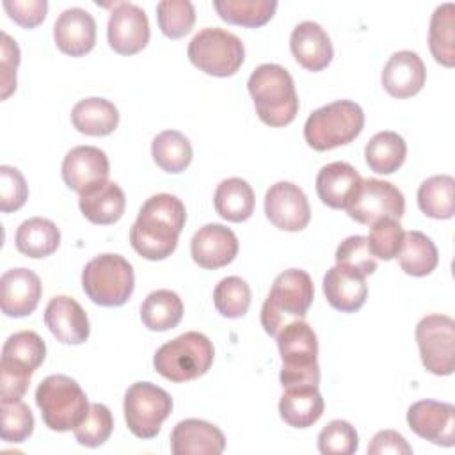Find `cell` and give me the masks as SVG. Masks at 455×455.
Instances as JSON below:
<instances>
[{
  "label": "cell",
  "instance_id": "obj_1",
  "mask_svg": "<svg viewBox=\"0 0 455 455\" xmlns=\"http://www.w3.org/2000/svg\"><path fill=\"white\" fill-rule=\"evenodd\" d=\"M185 220L187 212L180 197L155 194L140 206L130 229V243L149 261L165 259L174 252Z\"/></svg>",
  "mask_w": 455,
  "mask_h": 455
},
{
  "label": "cell",
  "instance_id": "obj_2",
  "mask_svg": "<svg viewBox=\"0 0 455 455\" xmlns=\"http://www.w3.org/2000/svg\"><path fill=\"white\" fill-rule=\"evenodd\" d=\"M258 117L272 126L290 124L299 112V98L291 75L279 64L258 66L247 82Z\"/></svg>",
  "mask_w": 455,
  "mask_h": 455
},
{
  "label": "cell",
  "instance_id": "obj_3",
  "mask_svg": "<svg viewBox=\"0 0 455 455\" xmlns=\"http://www.w3.org/2000/svg\"><path fill=\"white\" fill-rule=\"evenodd\" d=\"M315 286L306 270L288 268L281 272L263 302L261 325L268 336L277 332L290 322L304 320L313 302Z\"/></svg>",
  "mask_w": 455,
  "mask_h": 455
},
{
  "label": "cell",
  "instance_id": "obj_4",
  "mask_svg": "<svg viewBox=\"0 0 455 455\" xmlns=\"http://www.w3.org/2000/svg\"><path fill=\"white\" fill-rule=\"evenodd\" d=\"M46 345L34 331H20L7 338L0 361V402L21 400L32 373L43 364Z\"/></svg>",
  "mask_w": 455,
  "mask_h": 455
},
{
  "label": "cell",
  "instance_id": "obj_5",
  "mask_svg": "<svg viewBox=\"0 0 455 455\" xmlns=\"http://www.w3.org/2000/svg\"><path fill=\"white\" fill-rule=\"evenodd\" d=\"M275 338L283 359V368L279 373L281 386H318V339L313 327L304 320H295L286 323Z\"/></svg>",
  "mask_w": 455,
  "mask_h": 455
},
{
  "label": "cell",
  "instance_id": "obj_6",
  "mask_svg": "<svg viewBox=\"0 0 455 455\" xmlns=\"http://www.w3.org/2000/svg\"><path fill=\"white\" fill-rule=\"evenodd\" d=\"M364 126L363 108L350 100L327 103L309 114L304 124V139L316 151H329L350 144Z\"/></svg>",
  "mask_w": 455,
  "mask_h": 455
},
{
  "label": "cell",
  "instance_id": "obj_7",
  "mask_svg": "<svg viewBox=\"0 0 455 455\" xmlns=\"http://www.w3.org/2000/svg\"><path fill=\"white\" fill-rule=\"evenodd\" d=\"M36 403L50 430H75L87 416L89 402L80 384L68 375H48L36 389Z\"/></svg>",
  "mask_w": 455,
  "mask_h": 455
},
{
  "label": "cell",
  "instance_id": "obj_8",
  "mask_svg": "<svg viewBox=\"0 0 455 455\" xmlns=\"http://www.w3.org/2000/svg\"><path fill=\"white\" fill-rule=\"evenodd\" d=\"M213 357L215 350L208 336L190 331L164 343L153 357V366L171 382H187L204 375Z\"/></svg>",
  "mask_w": 455,
  "mask_h": 455
},
{
  "label": "cell",
  "instance_id": "obj_9",
  "mask_svg": "<svg viewBox=\"0 0 455 455\" xmlns=\"http://www.w3.org/2000/svg\"><path fill=\"white\" fill-rule=\"evenodd\" d=\"M133 267L121 254L105 252L92 258L82 270L85 295L100 306H123L133 293Z\"/></svg>",
  "mask_w": 455,
  "mask_h": 455
},
{
  "label": "cell",
  "instance_id": "obj_10",
  "mask_svg": "<svg viewBox=\"0 0 455 455\" xmlns=\"http://www.w3.org/2000/svg\"><path fill=\"white\" fill-rule=\"evenodd\" d=\"M188 59L203 73L212 76H233L245 59L243 43L233 32L219 27L199 30L188 44Z\"/></svg>",
  "mask_w": 455,
  "mask_h": 455
},
{
  "label": "cell",
  "instance_id": "obj_11",
  "mask_svg": "<svg viewBox=\"0 0 455 455\" xmlns=\"http://www.w3.org/2000/svg\"><path fill=\"white\" fill-rule=\"evenodd\" d=\"M123 409L130 432L139 439H153L172 411V398L156 384L135 382L124 393Z\"/></svg>",
  "mask_w": 455,
  "mask_h": 455
},
{
  "label": "cell",
  "instance_id": "obj_12",
  "mask_svg": "<svg viewBox=\"0 0 455 455\" xmlns=\"http://www.w3.org/2000/svg\"><path fill=\"white\" fill-rule=\"evenodd\" d=\"M416 343L421 363L434 375H451L455 370V320L446 315H427L416 325Z\"/></svg>",
  "mask_w": 455,
  "mask_h": 455
},
{
  "label": "cell",
  "instance_id": "obj_13",
  "mask_svg": "<svg viewBox=\"0 0 455 455\" xmlns=\"http://www.w3.org/2000/svg\"><path fill=\"white\" fill-rule=\"evenodd\" d=\"M345 210L355 222L371 226L379 219L400 220L405 212V199L400 188H396L393 183L366 178Z\"/></svg>",
  "mask_w": 455,
  "mask_h": 455
},
{
  "label": "cell",
  "instance_id": "obj_14",
  "mask_svg": "<svg viewBox=\"0 0 455 455\" xmlns=\"http://www.w3.org/2000/svg\"><path fill=\"white\" fill-rule=\"evenodd\" d=\"M265 215L283 231H302L311 219V208L302 188L291 181H277L265 194Z\"/></svg>",
  "mask_w": 455,
  "mask_h": 455
},
{
  "label": "cell",
  "instance_id": "obj_15",
  "mask_svg": "<svg viewBox=\"0 0 455 455\" xmlns=\"http://www.w3.org/2000/svg\"><path fill=\"white\" fill-rule=\"evenodd\" d=\"M107 39L110 48L121 55L144 50L149 41V21L144 9L130 2L116 4L108 18Z\"/></svg>",
  "mask_w": 455,
  "mask_h": 455
},
{
  "label": "cell",
  "instance_id": "obj_16",
  "mask_svg": "<svg viewBox=\"0 0 455 455\" xmlns=\"http://www.w3.org/2000/svg\"><path fill=\"white\" fill-rule=\"evenodd\" d=\"M407 423L414 434L434 444H455V407L448 402H414L407 411Z\"/></svg>",
  "mask_w": 455,
  "mask_h": 455
},
{
  "label": "cell",
  "instance_id": "obj_17",
  "mask_svg": "<svg viewBox=\"0 0 455 455\" xmlns=\"http://www.w3.org/2000/svg\"><path fill=\"white\" fill-rule=\"evenodd\" d=\"M108 156L94 146H76L62 160V180L78 196L108 181Z\"/></svg>",
  "mask_w": 455,
  "mask_h": 455
},
{
  "label": "cell",
  "instance_id": "obj_18",
  "mask_svg": "<svg viewBox=\"0 0 455 455\" xmlns=\"http://www.w3.org/2000/svg\"><path fill=\"white\" fill-rule=\"evenodd\" d=\"M190 254L201 268H222L236 258L238 238L222 224H206L194 233L190 240Z\"/></svg>",
  "mask_w": 455,
  "mask_h": 455
},
{
  "label": "cell",
  "instance_id": "obj_19",
  "mask_svg": "<svg viewBox=\"0 0 455 455\" xmlns=\"http://www.w3.org/2000/svg\"><path fill=\"white\" fill-rule=\"evenodd\" d=\"M43 284L37 274L18 267L4 272L0 279V307L5 316L21 318L30 315L41 299Z\"/></svg>",
  "mask_w": 455,
  "mask_h": 455
},
{
  "label": "cell",
  "instance_id": "obj_20",
  "mask_svg": "<svg viewBox=\"0 0 455 455\" xmlns=\"http://www.w3.org/2000/svg\"><path fill=\"white\" fill-rule=\"evenodd\" d=\"M53 39L62 53L82 57L96 44V21L82 7L66 9L55 20Z\"/></svg>",
  "mask_w": 455,
  "mask_h": 455
},
{
  "label": "cell",
  "instance_id": "obj_21",
  "mask_svg": "<svg viewBox=\"0 0 455 455\" xmlns=\"http://www.w3.org/2000/svg\"><path fill=\"white\" fill-rule=\"evenodd\" d=\"M44 323L57 341L64 345H80L89 338L91 327L84 307L68 295L50 299L44 309Z\"/></svg>",
  "mask_w": 455,
  "mask_h": 455
},
{
  "label": "cell",
  "instance_id": "obj_22",
  "mask_svg": "<svg viewBox=\"0 0 455 455\" xmlns=\"http://www.w3.org/2000/svg\"><path fill=\"white\" fill-rule=\"evenodd\" d=\"M380 80L387 94L403 100L418 94L423 89L427 69L416 52L400 50L395 52L384 64Z\"/></svg>",
  "mask_w": 455,
  "mask_h": 455
},
{
  "label": "cell",
  "instance_id": "obj_23",
  "mask_svg": "<svg viewBox=\"0 0 455 455\" xmlns=\"http://www.w3.org/2000/svg\"><path fill=\"white\" fill-rule=\"evenodd\" d=\"M224 448L222 430L204 419H183L171 432V451L174 455H220Z\"/></svg>",
  "mask_w": 455,
  "mask_h": 455
},
{
  "label": "cell",
  "instance_id": "obj_24",
  "mask_svg": "<svg viewBox=\"0 0 455 455\" xmlns=\"http://www.w3.org/2000/svg\"><path fill=\"white\" fill-rule=\"evenodd\" d=\"M290 50L295 60L307 71H322L332 60V43L329 34L316 21L299 23L290 36Z\"/></svg>",
  "mask_w": 455,
  "mask_h": 455
},
{
  "label": "cell",
  "instance_id": "obj_25",
  "mask_svg": "<svg viewBox=\"0 0 455 455\" xmlns=\"http://www.w3.org/2000/svg\"><path fill=\"white\" fill-rule=\"evenodd\" d=\"M363 183L361 174L347 162H331L316 176V194L323 204L345 210Z\"/></svg>",
  "mask_w": 455,
  "mask_h": 455
},
{
  "label": "cell",
  "instance_id": "obj_26",
  "mask_svg": "<svg viewBox=\"0 0 455 455\" xmlns=\"http://www.w3.org/2000/svg\"><path fill=\"white\" fill-rule=\"evenodd\" d=\"M323 293L334 309L341 313H354L366 302L368 286L363 274L336 263L323 275Z\"/></svg>",
  "mask_w": 455,
  "mask_h": 455
},
{
  "label": "cell",
  "instance_id": "obj_27",
  "mask_svg": "<svg viewBox=\"0 0 455 455\" xmlns=\"http://www.w3.org/2000/svg\"><path fill=\"white\" fill-rule=\"evenodd\" d=\"M279 414L293 428H307L323 414V398L318 386L284 387L279 400Z\"/></svg>",
  "mask_w": 455,
  "mask_h": 455
},
{
  "label": "cell",
  "instance_id": "obj_28",
  "mask_svg": "<svg viewBox=\"0 0 455 455\" xmlns=\"http://www.w3.org/2000/svg\"><path fill=\"white\" fill-rule=\"evenodd\" d=\"M80 212L87 220L100 226H108L117 222L126 208V197L123 188L116 181H105L92 190L80 194L78 197Z\"/></svg>",
  "mask_w": 455,
  "mask_h": 455
},
{
  "label": "cell",
  "instance_id": "obj_29",
  "mask_svg": "<svg viewBox=\"0 0 455 455\" xmlns=\"http://www.w3.org/2000/svg\"><path fill=\"white\" fill-rule=\"evenodd\" d=\"M73 126L85 135L103 137L110 135L119 124L117 107L105 98H85L80 100L71 110Z\"/></svg>",
  "mask_w": 455,
  "mask_h": 455
},
{
  "label": "cell",
  "instance_id": "obj_30",
  "mask_svg": "<svg viewBox=\"0 0 455 455\" xmlns=\"http://www.w3.org/2000/svg\"><path fill=\"white\" fill-rule=\"evenodd\" d=\"M16 249L28 258L39 259L53 254L60 245V231L50 219L32 217L16 229Z\"/></svg>",
  "mask_w": 455,
  "mask_h": 455
},
{
  "label": "cell",
  "instance_id": "obj_31",
  "mask_svg": "<svg viewBox=\"0 0 455 455\" xmlns=\"http://www.w3.org/2000/svg\"><path fill=\"white\" fill-rule=\"evenodd\" d=\"M213 204L217 213L229 222H243L254 212V190L242 178H228L217 185Z\"/></svg>",
  "mask_w": 455,
  "mask_h": 455
},
{
  "label": "cell",
  "instance_id": "obj_32",
  "mask_svg": "<svg viewBox=\"0 0 455 455\" xmlns=\"http://www.w3.org/2000/svg\"><path fill=\"white\" fill-rule=\"evenodd\" d=\"M402 270L412 277H425L432 274L439 263L435 243L421 231H405L398 252Z\"/></svg>",
  "mask_w": 455,
  "mask_h": 455
},
{
  "label": "cell",
  "instance_id": "obj_33",
  "mask_svg": "<svg viewBox=\"0 0 455 455\" xmlns=\"http://www.w3.org/2000/svg\"><path fill=\"white\" fill-rule=\"evenodd\" d=\"M405 156L407 144L403 137L389 130L375 133L364 148L366 164L377 174H393L402 167Z\"/></svg>",
  "mask_w": 455,
  "mask_h": 455
},
{
  "label": "cell",
  "instance_id": "obj_34",
  "mask_svg": "<svg viewBox=\"0 0 455 455\" xmlns=\"http://www.w3.org/2000/svg\"><path fill=\"white\" fill-rule=\"evenodd\" d=\"M183 318V302L172 290L151 291L140 306V320L149 331L174 329Z\"/></svg>",
  "mask_w": 455,
  "mask_h": 455
},
{
  "label": "cell",
  "instance_id": "obj_35",
  "mask_svg": "<svg viewBox=\"0 0 455 455\" xmlns=\"http://www.w3.org/2000/svg\"><path fill=\"white\" fill-rule=\"evenodd\" d=\"M418 206L430 219H451L455 213L453 176L435 174L427 178L418 188Z\"/></svg>",
  "mask_w": 455,
  "mask_h": 455
},
{
  "label": "cell",
  "instance_id": "obj_36",
  "mask_svg": "<svg viewBox=\"0 0 455 455\" xmlns=\"http://www.w3.org/2000/svg\"><path fill=\"white\" fill-rule=\"evenodd\" d=\"M428 46L435 62L453 68L455 64V5L446 2L435 7L430 18Z\"/></svg>",
  "mask_w": 455,
  "mask_h": 455
},
{
  "label": "cell",
  "instance_id": "obj_37",
  "mask_svg": "<svg viewBox=\"0 0 455 455\" xmlns=\"http://www.w3.org/2000/svg\"><path fill=\"white\" fill-rule=\"evenodd\" d=\"M151 155L155 164L171 174L185 171L192 162L190 140L176 130H165L158 133L151 142Z\"/></svg>",
  "mask_w": 455,
  "mask_h": 455
},
{
  "label": "cell",
  "instance_id": "obj_38",
  "mask_svg": "<svg viewBox=\"0 0 455 455\" xmlns=\"http://www.w3.org/2000/svg\"><path fill=\"white\" fill-rule=\"evenodd\" d=\"M217 14L233 25L256 28L272 20L277 2L275 0H215Z\"/></svg>",
  "mask_w": 455,
  "mask_h": 455
},
{
  "label": "cell",
  "instance_id": "obj_39",
  "mask_svg": "<svg viewBox=\"0 0 455 455\" xmlns=\"http://www.w3.org/2000/svg\"><path fill=\"white\" fill-rule=\"evenodd\" d=\"M213 304L222 316L240 318L251 306V288L238 275L224 277L213 290Z\"/></svg>",
  "mask_w": 455,
  "mask_h": 455
},
{
  "label": "cell",
  "instance_id": "obj_40",
  "mask_svg": "<svg viewBox=\"0 0 455 455\" xmlns=\"http://www.w3.org/2000/svg\"><path fill=\"white\" fill-rule=\"evenodd\" d=\"M156 20L169 39L187 36L196 23V9L188 0H162L156 4Z\"/></svg>",
  "mask_w": 455,
  "mask_h": 455
},
{
  "label": "cell",
  "instance_id": "obj_41",
  "mask_svg": "<svg viewBox=\"0 0 455 455\" xmlns=\"http://www.w3.org/2000/svg\"><path fill=\"white\" fill-rule=\"evenodd\" d=\"M114 430V418L107 405L103 403H91L87 416L75 427L73 434L75 439L87 448H98L105 441H108Z\"/></svg>",
  "mask_w": 455,
  "mask_h": 455
},
{
  "label": "cell",
  "instance_id": "obj_42",
  "mask_svg": "<svg viewBox=\"0 0 455 455\" xmlns=\"http://www.w3.org/2000/svg\"><path fill=\"white\" fill-rule=\"evenodd\" d=\"M403 228L395 219L375 220L370 226V235L366 236L371 254L384 261L396 258L403 242Z\"/></svg>",
  "mask_w": 455,
  "mask_h": 455
},
{
  "label": "cell",
  "instance_id": "obj_43",
  "mask_svg": "<svg viewBox=\"0 0 455 455\" xmlns=\"http://www.w3.org/2000/svg\"><path fill=\"white\" fill-rule=\"evenodd\" d=\"M2 407V428L0 435L5 443H23L34 432V416L27 403L21 400L0 402Z\"/></svg>",
  "mask_w": 455,
  "mask_h": 455
},
{
  "label": "cell",
  "instance_id": "obj_44",
  "mask_svg": "<svg viewBox=\"0 0 455 455\" xmlns=\"http://www.w3.org/2000/svg\"><path fill=\"white\" fill-rule=\"evenodd\" d=\"M357 446V432L345 419H332L318 434V451L322 455H352Z\"/></svg>",
  "mask_w": 455,
  "mask_h": 455
},
{
  "label": "cell",
  "instance_id": "obj_45",
  "mask_svg": "<svg viewBox=\"0 0 455 455\" xmlns=\"http://www.w3.org/2000/svg\"><path fill=\"white\" fill-rule=\"evenodd\" d=\"M336 263L350 267L352 270L363 274L364 277L377 270V258L368 247V240L363 235H354L345 238L336 249Z\"/></svg>",
  "mask_w": 455,
  "mask_h": 455
},
{
  "label": "cell",
  "instance_id": "obj_46",
  "mask_svg": "<svg viewBox=\"0 0 455 455\" xmlns=\"http://www.w3.org/2000/svg\"><path fill=\"white\" fill-rule=\"evenodd\" d=\"M28 197V187L23 174L11 165L0 167V210L4 213L20 210Z\"/></svg>",
  "mask_w": 455,
  "mask_h": 455
},
{
  "label": "cell",
  "instance_id": "obj_47",
  "mask_svg": "<svg viewBox=\"0 0 455 455\" xmlns=\"http://www.w3.org/2000/svg\"><path fill=\"white\" fill-rule=\"evenodd\" d=\"M0 41V69H2V100H7L16 89V69L20 64V48L16 41L2 32Z\"/></svg>",
  "mask_w": 455,
  "mask_h": 455
},
{
  "label": "cell",
  "instance_id": "obj_48",
  "mask_svg": "<svg viewBox=\"0 0 455 455\" xmlns=\"http://www.w3.org/2000/svg\"><path fill=\"white\" fill-rule=\"evenodd\" d=\"M4 9L9 18L23 28H34L46 18V0H5Z\"/></svg>",
  "mask_w": 455,
  "mask_h": 455
},
{
  "label": "cell",
  "instance_id": "obj_49",
  "mask_svg": "<svg viewBox=\"0 0 455 455\" xmlns=\"http://www.w3.org/2000/svg\"><path fill=\"white\" fill-rule=\"evenodd\" d=\"M368 453L370 455H384V453L411 455L412 448L405 441V437L396 430H380L371 437L368 444Z\"/></svg>",
  "mask_w": 455,
  "mask_h": 455
}]
</instances>
